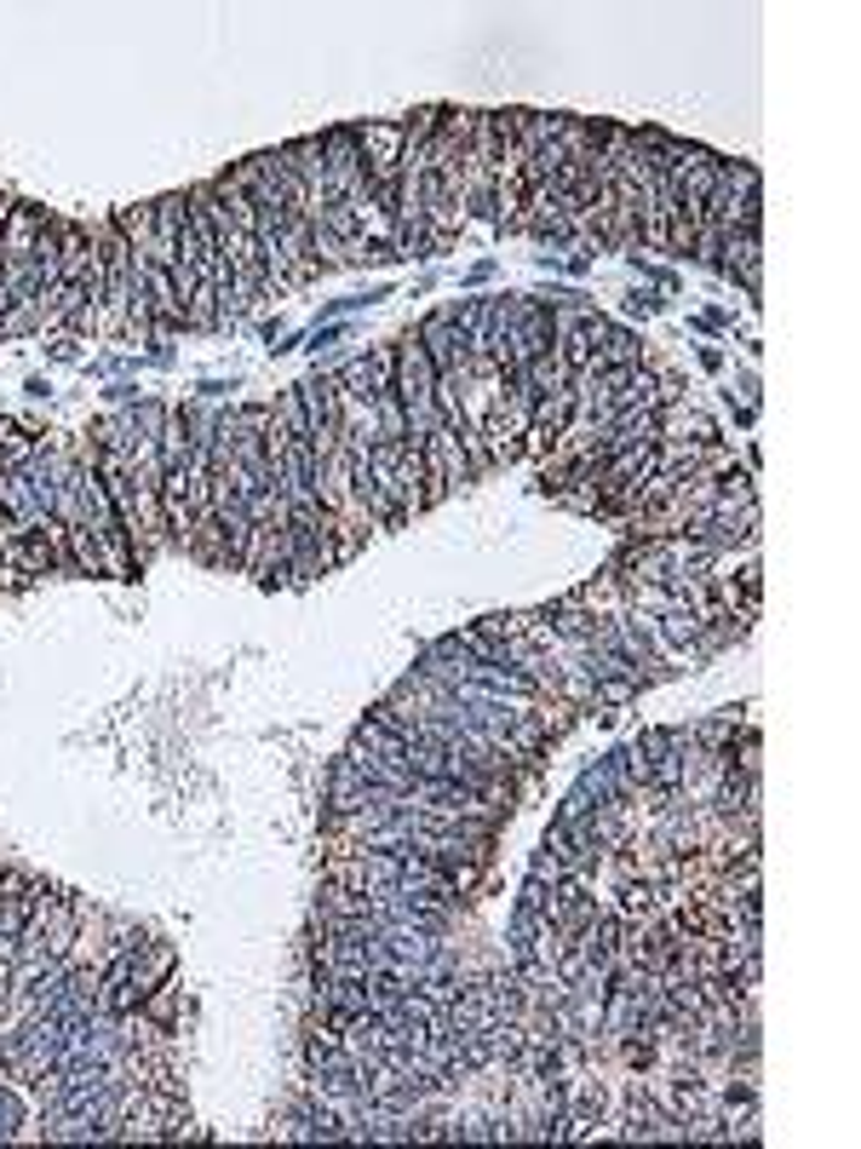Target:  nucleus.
Returning <instances> with one entry per match:
<instances>
[{
  "label": "nucleus",
  "mask_w": 861,
  "mask_h": 1149,
  "mask_svg": "<svg viewBox=\"0 0 861 1149\" xmlns=\"http://www.w3.org/2000/svg\"><path fill=\"white\" fill-rule=\"evenodd\" d=\"M706 219H713L718 236L758 231V224H764V190H758V167H747V161H724L713 196H706Z\"/></svg>",
  "instance_id": "obj_1"
},
{
  "label": "nucleus",
  "mask_w": 861,
  "mask_h": 1149,
  "mask_svg": "<svg viewBox=\"0 0 861 1149\" xmlns=\"http://www.w3.org/2000/svg\"><path fill=\"white\" fill-rule=\"evenodd\" d=\"M350 138H357L362 161H368L373 196L391 208V196H396V161H402V138H409V127H402V121H368V127H350Z\"/></svg>",
  "instance_id": "obj_2"
},
{
  "label": "nucleus",
  "mask_w": 861,
  "mask_h": 1149,
  "mask_svg": "<svg viewBox=\"0 0 861 1149\" xmlns=\"http://www.w3.org/2000/svg\"><path fill=\"white\" fill-rule=\"evenodd\" d=\"M420 460H425V494H431V501H443L448 489H460V483L477 478V466H471V455H466V443H460V432H454V426L431 432L420 443Z\"/></svg>",
  "instance_id": "obj_3"
},
{
  "label": "nucleus",
  "mask_w": 861,
  "mask_h": 1149,
  "mask_svg": "<svg viewBox=\"0 0 861 1149\" xmlns=\"http://www.w3.org/2000/svg\"><path fill=\"white\" fill-rule=\"evenodd\" d=\"M414 339L425 345V357H431V368H437V380H466V373H471V352H466L460 328L448 322V311H431L420 328H414Z\"/></svg>",
  "instance_id": "obj_4"
},
{
  "label": "nucleus",
  "mask_w": 861,
  "mask_h": 1149,
  "mask_svg": "<svg viewBox=\"0 0 861 1149\" xmlns=\"http://www.w3.org/2000/svg\"><path fill=\"white\" fill-rule=\"evenodd\" d=\"M339 391L345 397H362V403H373V397H385L396 386V345H373L368 357H350L339 373Z\"/></svg>",
  "instance_id": "obj_5"
},
{
  "label": "nucleus",
  "mask_w": 861,
  "mask_h": 1149,
  "mask_svg": "<svg viewBox=\"0 0 861 1149\" xmlns=\"http://www.w3.org/2000/svg\"><path fill=\"white\" fill-rule=\"evenodd\" d=\"M718 270L724 277H741V293L758 299V282H764V231H736L718 247Z\"/></svg>",
  "instance_id": "obj_6"
},
{
  "label": "nucleus",
  "mask_w": 861,
  "mask_h": 1149,
  "mask_svg": "<svg viewBox=\"0 0 861 1149\" xmlns=\"http://www.w3.org/2000/svg\"><path fill=\"white\" fill-rule=\"evenodd\" d=\"M655 437H661V443H718V420L701 414V409H690L678 397V403L655 409Z\"/></svg>",
  "instance_id": "obj_7"
},
{
  "label": "nucleus",
  "mask_w": 861,
  "mask_h": 1149,
  "mask_svg": "<svg viewBox=\"0 0 861 1149\" xmlns=\"http://www.w3.org/2000/svg\"><path fill=\"white\" fill-rule=\"evenodd\" d=\"M185 213H190L185 190H172V196H161V202H149V224H156V265H161V270H172V265H179Z\"/></svg>",
  "instance_id": "obj_8"
},
{
  "label": "nucleus",
  "mask_w": 861,
  "mask_h": 1149,
  "mask_svg": "<svg viewBox=\"0 0 861 1149\" xmlns=\"http://www.w3.org/2000/svg\"><path fill=\"white\" fill-rule=\"evenodd\" d=\"M41 231H46V213H41V208H30V202H12L7 231H0V259H35Z\"/></svg>",
  "instance_id": "obj_9"
},
{
  "label": "nucleus",
  "mask_w": 861,
  "mask_h": 1149,
  "mask_svg": "<svg viewBox=\"0 0 861 1149\" xmlns=\"http://www.w3.org/2000/svg\"><path fill=\"white\" fill-rule=\"evenodd\" d=\"M592 362H603V368H638L644 362V339L631 334V328H615V322H610V334H603V345H597Z\"/></svg>",
  "instance_id": "obj_10"
},
{
  "label": "nucleus",
  "mask_w": 861,
  "mask_h": 1149,
  "mask_svg": "<svg viewBox=\"0 0 861 1149\" xmlns=\"http://www.w3.org/2000/svg\"><path fill=\"white\" fill-rule=\"evenodd\" d=\"M517 380H523V391H528V397H551V391H563V386H569V368H563V357L551 352V357H535V362H528V368L517 373Z\"/></svg>",
  "instance_id": "obj_11"
},
{
  "label": "nucleus",
  "mask_w": 861,
  "mask_h": 1149,
  "mask_svg": "<svg viewBox=\"0 0 861 1149\" xmlns=\"http://www.w3.org/2000/svg\"><path fill=\"white\" fill-rule=\"evenodd\" d=\"M373 426L385 443H409V409H402V397L385 391V397H373Z\"/></svg>",
  "instance_id": "obj_12"
},
{
  "label": "nucleus",
  "mask_w": 861,
  "mask_h": 1149,
  "mask_svg": "<svg viewBox=\"0 0 861 1149\" xmlns=\"http://www.w3.org/2000/svg\"><path fill=\"white\" fill-rule=\"evenodd\" d=\"M270 420H276V432L282 437H293V443H311V420H305V403H299V386L282 397V403L270 409Z\"/></svg>",
  "instance_id": "obj_13"
},
{
  "label": "nucleus",
  "mask_w": 861,
  "mask_h": 1149,
  "mask_svg": "<svg viewBox=\"0 0 861 1149\" xmlns=\"http://www.w3.org/2000/svg\"><path fill=\"white\" fill-rule=\"evenodd\" d=\"M30 455H35V437H23V426H18V420H7V414H0V466H7V471H18V466L30 460Z\"/></svg>",
  "instance_id": "obj_14"
},
{
  "label": "nucleus",
  "mask_w": 861,
  "mask_h": 1149,
  "mask_svg": "<svg viewBox=\"0 0 861 1149\" xmlns=\"http://www.w3.org/2000/svg\"><path fill=\"white\" fill-rule=\"evenodd\" d=\"M528 873H535V880H546V885H557V880H563V873H569V868H563V862H557L551 851H535V862H528Z\"/></svg>",
  "instance_id": "obj_15"
},
{
  "label": "nucleus",
  "mask_w": 861,
  "mask_h": 1149,
  "mask_svg": "<svg viewBox=\"0 0 861 1149\" xmlns=\"http://www.w3.org/2000/svg\"><path fill=\"white\" fill-rule=\"evenodd\" d=\"M339 339H345V328H339V322H322V328H316V334H311L305 345H311V352L322 357V352H334V345H339Z\"/></svg>",
  "instance_id": "obj_16"
},
{
  "label": "nucleus",
  "mask_w": 861,
  "mask_h": 1149,
  "mask_svg": "<svg viewBox=\"0 0 861 1149\" xmlns=\"http://www.w3.org/2000/svg\"><path fill=\"white\" fill-rule=\"evenodd\" d=\"M12 1133H18V1097L0 1092V1144H7Z\"/></svg>",
  "instance_id": "obj_17"
},
{
  "label": "nucleus",
  "mask_w": 861,
  "mask_h": 1149,
  "mask_svg": "<svg viewBox=\"0 0 861 1149\" xmlns=\"http://www.w3.org/2000/svg\"><path fill=\"white\" fill-rule=\"evenodd\" d=\"M661 305H667L661 293H644V288H638V293H626V311H631V316H649V311H661Z\"/></svg>",
  "instance_id": "obj_18"
},
{
  "label": "nucleus",
  "mask_w": 861,
  "mask_h": 1149,
  "mask_svg": "<svg viewBox=\"0 0 861 1149\" xmlns=\"http://www.w3.org/2000/svg\"><path fill=\"white\" fill-rule=\"evenodd\" d=\"M104 397H110V403H138V386H126V380H121V386H110Z\"/></svg>",
  "instance_id": "obj_19"
}]
</instances>
